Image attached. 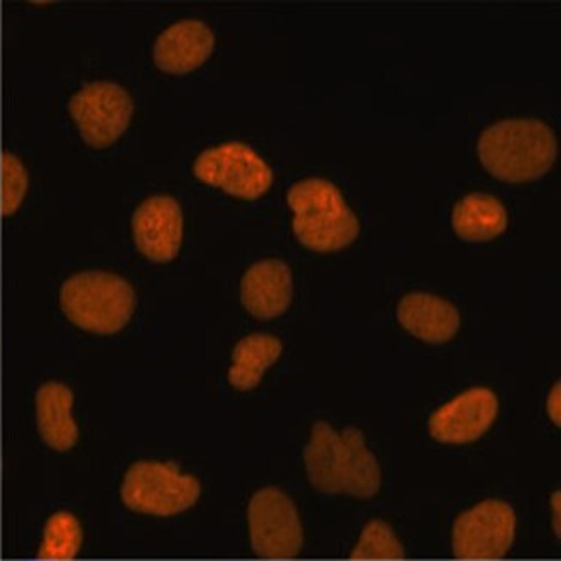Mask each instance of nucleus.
Returning a JSON list of instances; mask_svg holds the SVG:
<instances>
[{
	"label": "nucleus",
	"instance_id": "nucleus-1",
	"mask_svg": "<svg viewBox=\"0 0 561 561\" xmlns=\"http://www.w3.org/2000/svg\"><path fill=\"white\" fill-rule=\"evenodd\" d=\"M309 482L327 494L346 492L351 496L371 497L380 489V468L365 446L358 428L341 434L329 423H314L311 440L305 449Z\"/></svg>",
	"mask_w": 561,
	"mask_h": 561
},
{
	"label": "nucleus",
	"instance_id": "nucleus-2",
	"mask_svg": "<svg viewBox=\"0 0 561 561\" xmlns=\"http://www.w3.org/2000/svg\"><path fill=\"white\" fill-rule=\"evenodd\" d=\"M477 152L494 179L527 183L542 179L553 168L558 142L554 131L541 119H503L482 131Z\"/></svg>",
	"mask_w": 561,
	"mask_h": 561
},
{
	"label": "nucleus",
	"instance_id": "nucleus-3",
	"mask_svg": "<svg viewBox=\"0 0 561 561\" xmlns=\"http://www.w3.org/2000/svg\"><path fill=\"white\" fill-rule=\"evenodd\" d=\"M294 211V236L317 253H335L359 236L358 216L351 211L341 191L323 179L294 183L287 192Z\"/></svg>",
	"mask_w": 561,
	"mask_h": 561
},
{
	"label": "nucleus",
	"instance_id": "nucleus-4",
	"mask_svg": "<svg viewBox=\"0 0 561 561\" xmlns=\"http://www.w3.org/2000/svg\"><path fill=\"white\" fill-rule=\"evenodd\" d=\"M135 290L114 273L83 272L62 284L61 309L80 329L111 335L125 329L135 311Z\"/></svg>",
	"mask_w": 561,
	"mask_h": 561
},
{
	"label": "nucleus",
	"instance_id": "nucleus-5",
	"mask_svg": "<svg viewBox=\"0 0 561 561\" xmlns=\"http://www.w3.org/2000/svg\"><path fill=\"white\" fill-rule=\"evenodd\" d=\"M201 484L196 477L183 476L173 463L139 461L130 467L122 485L128 508L154 517H171L196 505Z\"/></svg>",
	"mask_w": 561,
	"mask_h": 561
},
{
	"label": "nucleus",
	"instance_id": "nucleus-6",
	"mask_svg": "<svg viewBox=\"0 0 561 561\" xmlns=\"http://www.w3.org/2000/svg\"><path fill=\"white\" fill-rule=\"evenodd\" d=\"M194 175L211 187L221 188L237 199L256 201L273 183V171L253 147L228 142L197 156Z\"/></svg>",
	"mask_w": 561,
	"mask_h": 561
},
{
	"label": "nucleus",
	"instance_id": "nucleus-7",
	"mask_svg": "<svg viewBox=\"0 0 561 561\" xmlns=\"http://www.w3.org/2000/svg\"><path fill=\"white\" fill-rule=\"evenodd\" d=\"M134 99L113 82H94L71 98L70 114L82 139L95 149H106L127 131L134 116Z\"/></svg>",
	"mask_w": 561,
	"mask_h": 561
},
{
	"label": "nucleus",
	"instance_id": "nucleus-8",
	"mask_svg": "<svg viewBox=\"0 0 561 561\" xmlns=\"http://www.w3.org/2000/svg\"><path fill=\"white\" fill-rule=\"evenodd\" d=\"M248 518L251 546L257 557L287 560L301 551L299 513L284 492L275 488L256 492L249 503Z\"/></svg>",
	"mask_w": 561,
	"mask_h": 561
},
{
	"label": "nucleus",
	"instance_id": "nucleus-9",
	"mask_svg": "<svg viewBox=\"0 0 561 561\" xmlns=\"http://www.w3.org/2000/svg\"><path fill=\"white\" fill-rule=\"evenodd\" d=\"M517 518L503 501H484L458 517L453 527V553L460 560H497L515 539Z\"/></svg>",
	"mask_w": 561,
	"mask_h": 561
},
{
	"label": "nucleus",
	"instance_id": "nucleus-10",
	"mask_svg": "<svg viewBox=\"0 0 561 561\" xmlns=\"http://www.w3.org/2000/svg\"><path fill=\"white\" fill-rule=\"evenodd\" d=\"M497 410L500 404L491 389L473 387L435 411L428 420V428L432 437L440 443H473L489 431Z\"/></svg>",
	"mask_w": 561,
	"mask_h": 561
},
{
	"label": "nucleus",
	"instance_id": "nucleus-11",
	"mask_svg": "<svg viewBox=\"0 0 561 561\" xmlns=\"http://www.w3.org/2000/svg\"><path fill=\"white\" fill-rule=\"evenodd\" d=\"M135 245L147 260L170 263L179 256L183 215L179 201L154 196L144 201L131 218Z\"/></svg>",
	"mask_w": 561,
	"mask_h": 561
},
{
	"label": "nucleus",
	"instance_id": "nucleus-12",
	"mask_svg": "<svg viewBox=\"0 0 561 561\" xmlns=\"http://www.w3.org/2000/svg\"><path fill=\"white\" fill-rule=\"evenodd\" d=\"M215 49V35L199 20H183L159 35L154 62L170 75H187L208 61Z\"/></svg>",
	"mask_w": 561,
	"mask_h": 561
},
{
	"label": "nucleus",
	"instance_id": "nucleus-13",
	"mask_svg": "<svg viewBox=\"0 0 561 561\" xmlns=\"http://www.w3.org/2000/svg\"><path fill=\"white\" fill-rule=\"evenodd\" d=\"M240 301L260 320H272L287 311L293 301V273L280 260L260 261L245 272Z\"/></svg>",
	"mask_w": 561,
	"mask_h": 561
},
{
	"label": "nucleus",
	"instance_id": "nucleus-14",
	"mask_svg": "<svg viewBox=\"0 0 561 561\" xmlns=\"http://www.w3.org/2000/svg\"><path fill=\"white\" fill-rule=\"evenodd\" d=\"M398 320L404 330L428 344L451 341L460 330L458 309L432 294H408L398 306Z\"/></svg>",
	"mask_w": 561,
	"mask_h": 561
},
{
	"label": "nucleus",
	"instance_id": "nucleus-15",
	"mask_svg": "<svg viewBox=\"0 0 561 561\" xmlns=\"http://www.w3.org/2000/svg\"><path fill=\"white\" fill-rule=\"evenodd\" d=\"M73 392L59 382H47L37 392V423L42 439L57 451H68L78 440V427L71 416Z\"/></svg>",
	"mask_w": 561,
	"mask_h": 561
},
{
	"label": "nucleus",
	"instance_id": "nucleus-16",
	"mask_svg": "<svg viewBox=\"0 0 561 561\" xmlns=\"http://www.w3.org/2000/svg\"><path fill=\"white\" fill-rule=\"evenodd\" d=\"M451 224L460 239L467 242H489L505 233L508 213L497 197L473 192L455 204Z\"/></svg>",
	"mask_w": 561,
	"mask_h": 561
},
{
	"label": "nucleus",
	"instance_id": "nucleus-17",
	"mask_svg": "<svg viewBox=\"0 0 561 561\" xmlns=\"http://www.w3.org/2000/svg\"><path fill=\"white\" fill-rule=\"evenodd\" d=\"M282 342L268 334H253L242 339L233 350V365L228 382L239 391H251L260 386L263 375L280 358Z\"/></svg>",
	"mask_w": 561,
	"mask_h": 561
},
{
	"label": "nucleus",
	"instance_id": "nucleus-18",
	"mask_svg": "<svg viewBox=\"0 0 561 561\" xmlns=\"http://www.w3.org/2000/svg\"><path fill=\"white\" fill-rule=\"evenodd\" d=\"M82 546V527L71 513L59 512L45 525L38 561L73 560Z\"/></svg>",
	"mask_w": 561,
	"mask_h": 561
},
{
	"label": "nucleus",
	"instance_id": "nucleus-19",
	"mask_svg": "<svg viewBox=\"0 0 561 561\" xmlns=\"http://www.w3.org/2000/svg\"><path fill=\"white\" fill-rule=\"evenodd\" d=\"M351 558L353 560H401L404 558V549L389 525L374 520L363 529Z\"/></svg>",
	"mask_w": 561,
	"mask_h": 561
},
{
	"label": "nucleus",
	"instance_id": "nucleus-20",
	"mask_svg": "<svg viewBox=\"0 0 561 561\" xmlns=\"http://www.w3.org/2000/svg\"><path fill=\"white\" fill-rule=\"evenodd\" d=\"M28 191V173L20 159L11 152L0 156V213L13 216L20 209Z\"/></svg>",
	"mask_w": 561,
	"mask_h": 561
},
{
	"label": "nucleus",
	"instance_id": "nucleus-21",
	"mask_svg": "<svg viewBox=\"0 0 561 561\" xmlns=\"http://www.w3.org/2000/svg\"><path fill=\"white\" fill-rule=\"evenodd\" d=\"M548 415L549 419L553 420L557 425L561 423V383L558 382L557 386L551 389L548 398Z\"/></svg>",
	"mask_w": 561,
	"mask_h": 561
},
{
	"label": "nucleus",
	"instance_id": "nucleus-22",
	"mask_svg": "<svg viewBox=\"0 0 561 561\" xmlns=\"http://www.w3.org/2000/svg\"><path fill=\"white\" fill-rule=\"evenodd\" d=\"M551 508L554 512V530H557L558 536H560V492H554V496L551 497Z\"/></svg>",
	"mask_w": 561,
	"mask_h": 561
}]
</instances>
